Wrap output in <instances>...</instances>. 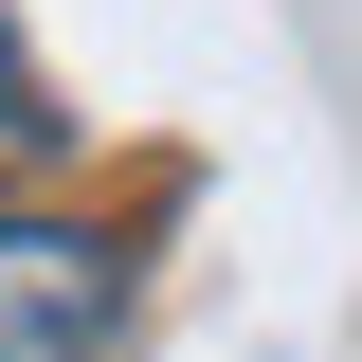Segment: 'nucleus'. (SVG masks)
<instances>
[{
  "instance_id": "obj_1",
  "label": "nucleus",
  "mask_w": 362,
  "mask_h": 362,
  "mask_svg": "<svg viewBox=\"0 0 362 362\" xmlns=\"http://www.w3.org/2000/svg\"><path fill=\"white\" fill-rule=\"evenodd\" d=\"M127 326V235L109 218H0V362H90Z\"/></svg>"
},
{
  "instance_id": "obj_2",
  "label": "nucleus",
  "mask_w": 362,
  "mask_h": 362,
  "mask_svg": "<svg viewBox=\"0 0 362 362\" xmlns=\"http://www.w3.org/2000/svg\"><path fill=\"white\" fill-rule=\"evenodd\" d=\"M37 145H54V90H37V54H18V37H0V181H18V163H37Z\"/></svg>"
}]
</instances>
